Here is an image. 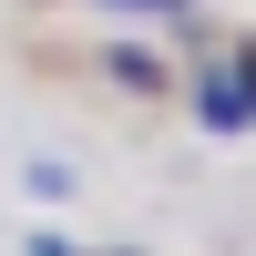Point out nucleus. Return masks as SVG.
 <instances>
[{"mask_svg":"<svg viewBox=\"0 0 256 256\" xmlns=\"http://www.w3.org/2000/svg\"><path fill=\"white\" fill-rule=\"evenodd\" d=\"M195 113H205V134H246L256 102H246V82H236V72H205V82H195Z\"/></svg>","mask_w":256,"mask_h":256,"instance_id":"obj_1","label":"nucleus"},{"mask_svg":"<svg viewBox=\"0 0 256 256\" xmlns=\"http://www.w3.org/2000/svg\"><path fill=\"white\" fill-rule=\"evenodd\" d=\"M236 82H246V102H256V52H246V62H236Z\"/></svg>","mask_w":256,"mask_h":256,"instance_id":"obj_4","label":"nucleus"},{"mask_svg":"<svg viewBox=\"0 0 256 256\" xmlns=\"http://www.w3.org/2000/svg\"><path fill=\"white\" fill-rule=\"evenodd\" d=\"M31 256H82V246L72 236H31Z\"/></svg>","mask_w":256,"mask_h":256,"instance_id":"obj_3","label":"nucleus"},{"mask_svg":"<svg viewBox=\"0 0 256 256\" xmlns=\"http://www.w3.org/2000/svg\"><path fill=\"white\" fill-rule=\"evenodd\" d=\"M113 10H144V20H174L184 0H113Z\"/></svg>","mask_w":256,"mask_h":256,"instance_id":"obj_2","label":"nucleus"}]
</instances>
